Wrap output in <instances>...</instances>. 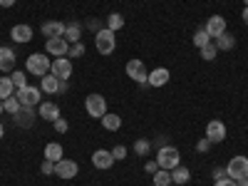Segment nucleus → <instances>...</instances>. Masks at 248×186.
I'll return each instance as SVG.
<instances>
[{
    "label": "nucleus",
    "instance_id": "nucleus-9",
    "mask_svg": "<svg viewBox=\"0 0 248 186\" xmlns=\"http://www.w3.org/2000/svg\"><path fill=\"white\" fill-rule=\"evenodd\" d=\"M206 139H209L211 144H218L226 139V124L221 119H211L209 124H206Z\"/></svg>",
    "mask_w": 248,
    "mask_h": 186
},
{
    "label": "nucleus",
    "instance_id": "nucleus-16",
    "mask_svg": "<svg viewBox=\"0 0 248 186\" xmlns=\"http://www.w3.org/2000/svg\"><path fill=\"white\" fill-rule=\"evenodd\" d=\"M65 23H60V20H47V23H43V35L50 37H65Z\"/></svg>",
    "mask_w": 248,
    "mask_h": 186
},
{
    "label": "nucleus",
    "instance_id": "nucleus-26",
    "mask_svg": "<svg viewBox=\"0 0 248 186\" xmlns=\"http://www.w3.org/2000/svg\"><path fill=\"white\" fill-rule=\"evenodd\" d=\"M15 94V85H13V79L5 75V77H0V99H8V97H13Z\"/></svg>",
    "mask_w": 248,
    "mask_h": 186
},
{
    "label": "nucleus",
    "instance_id": "nucleus-43",
    "mask_svg": "<svg viewBox=\"0 0 248 186\" xmlns=\"http://www.w3.org/2000/svg\"><path fill=\"white\" fill-rule=\"evenodd\" d=\"M0 5H3V8H13L15 0H0Z\"/></svg>",
    "mask_w": 248,
    "mask_h": 186
},
{
    "label": "nucleus",
    "instance_id": "nucleus-13",
    "mask_svg": "<svg viewBox=\"0 0 248 186\" xmlns=\"http://www.w3.org/2000/svg\"><path fill=\"white\" fill-rule=\"evenodd\" d=\"M92 164H94L99 171H107V169H112L114 156H112V152H107V149H97V152L92 154Z\"/></svg>",
    "mask_w": 248,
    "mask_h": 186
},
{
    "label": "nucleus",
    "instance_id": "nucleus-19",
    "mask_svg": "<svg viewBox=\"0 0 248 186\" xmlns=\"http://www.w3.org/2000/svg\"><path fill=\"white\" fill-rule=\"evenodd\" d=\"M15 67V52L0 45V72H10Z\"/></svg>",
    "mask_w": 248,
    "mask_h": 186
},
{
    "label": "nucleus",
    "instance_id": "nucleus-33",
    "mask_svg": "<svg viewBox=\"0 0 248 186\" xmlns=\"http://www.w3.org/2000/svg\"><path fill=\"white\" fill-rule=\"evenodd\" d=\"M10 79H13L15 90H20V87H28V75H25V72H13V75H10Z\"/></svg>",
    "mask_w": 248,
    "mask_h": 186
},
{
    "label": "nucleus",
    "instance_id": "nucleus-46",
    "mask_svg": "<svg viewBox=\"0 0 248 186\" xmlns=\"http://www.w3.org/2000/svg\"><path fill=\"white\" fill-rule=\"evenodd\" d=\"M5 112V107H3V99H0V114H3Z\"/></svg>",
    "mask_w": 248,
    "mask_h": 186
},
{
    "label": "nucleus",
    "instance_id": "nucleus-22",
    "mask_svg": "<svg viewBox=\"0 0 248 186\" xmlns=\"http://www.w3.org/2000/svg\"><path fill=\"white\" fill-rule=\"evenodd\" d=\"M62 154H65V149H62V144H57V141L45 144V159H47V161H60V159H65Z\"/></svg>",
    "mask_w": 248,
    "mask_h": 186
},
{
    "label": "nucleus",
    "instance_id": "nucleus-12",
    "mask_svg": "<svg viewBox=\"0 0 248 186\" xmlns=\"http://www.w3.org/2000/svg\"><path fill=\"white\" fill-rule=\"evenodd\" d=\"M203 30L209 32L211 37H218V35H223V32H226V17H223V15H211L209 20H206Z\"/></svg>",
    "mask_w": 248,
    "mask_h": 186
},
{
    "label": "nucleus",
    "instance_id": "nucleus-32",
    "mask_svg": "<svg viewBox=\"0 0 248 186\" xmlns=\"http://www.w3.org/2000/svg\"><path fill=\"white\" fill-rule=\"evenodd\" d=\"M149 149H152V144H149L147 139H137V141H134V152H137L139 156H147Z\"/></svg>",
    "mask_w": 248,
    "mask_h": 186
},
{
    "label": "nucleus",
    "instance_id": "nucleus-27",
    "mask_svg": "<svg viewBox=\"0 0 248 186\" xmlns=\"http://www.w3.org/2000/svg\"><path fill=\"white\" fill-rule=\"evenodd\" d=\"M107 28H109L112 32L122 30V28H124V15H119V13H109V15H107Z\"/></svg>",
    "mask_w": 248,
    "mask_h": 186
},
{
    "label": "nucleus",
    "instance_id": "nucleus-35",
    "mask_svg": "<svg viewBox=\"0 0 248 186\" xmlns=\"http://www.w3.org/2000/svg\"><path fill=\"white\" fill-rule=\"evenodd\" d=\"M87 50H85V45H82V43H75V45H70V57H82V55H85Z\"/></svg>",
    "mask_w": 248,
    "mask_h": 186
},
{
    "label": "nucleus",
    "instance_id": "nucleus-5",
    "mask_svg": "<svg viewBox=\"0 0 248 186\" xmlns=\"http://www.w3.org/2000/svg\"><path fill=\"white\" fill-rule=\"evenodd\" d=\"M15 97L20 99V105H23V107H35V105H40V99H43V90L28 85V87H20L15 92Z\"/></svg>",
    "mask_w": 248,
    "mask_h": 186
},
{
    "label": "nucleus",
    "instance_id": "nucleus-48",
    "mask_svg": "<svg viewBox=\"0 0 248 186\" xmlns=\"http://www.w3.org/2000/svg\"><path fill=\"white\" fill-rule=\"evenodd\" d=\"M243 3H246V5H248V0H243Z\"/></svg>",
    "mask_w": 248,
    "mask_h": 186
},
{
    "label": "nucleus",
    "instance_id": "nucleus-15",
    "mask_svg": "<svg viewBox=\"0 0 248 186\" xmlns=\"http://www.w3.org/2000/svg\"><path fill=\"white\" fill-rule=\"evenodd\" d=\"M37 117L45 119V122H55V119H60V107L55 105V102H40Z\"/></svg>",
    "mask_w": 248,
    "mask_h": 186
},
{
    "label": "nucleus",
    "instance_id": "nucleus-4",
    "mask_svg": "<svg viewBox=\"0 0 248 186\" xmlns=\"http://www.w3.org/2000/svg\"><path fill=\"white\" fill-rule=\"evenodd\" d=\"M85 109H87L90 117L102 119V117L107 114V99L102 97V94H97V92H92V94H87V99H85Z\"/></svg>",
    "mask_w": 248,
    "mask_h": 186
},
{
    "label": "nucleus",
    "instance_id": "nucleus-42",
    "mask_svg": "<svg viewBox=\"0 0 248 186\" xmlns=\"http://www.w3.org/2000/svg\"><path fill=\"white\" fill-rule=\"evenodd\" d=\"M65 92H67V82L62 79V82H60V90H57V94H65Z\"/></svg>",
    "mask_w": 248,
    "mask_h": 186
},
{
    "label": "nucleus",
    "instance_id": "nucleus-47",
    "mask_svg": "<svg viewBox=\"0 0 248 186\" xmlns=\"http://www.w3.org/2000/svg\"><path fill=\"white\" fill-rule=\"evenodd\" d=\"M3 134H5V129H3V124H0V139H3Z\"/></svg>",
    "mask_w": 248,
    "mask_h": 186
},
{
    "label": "nucleus",
    "instance_id": "nucleus-21",
    "mask_svg": "<svg viewBox=\"0 0 248 186\" xmlns=\"http://www.w3.org/2000/svg\"><path fill=\"white\" fill-rule=\"evenodd\" d=\"M191 181V171L186 169V167H174L171 169V184H179V186H184V184H189Z\"/></svg>",
    "mask_w": 248,
    "mask_h": 186
},
{
    "label": "nucleus",
    "instance_id": "nucleus-44",
    "mask_svg": "<svg viewBox=\"0 0 248 186\" xmlns=\"http://www.w3.org/2000/svg\"><path fill=\"white\" fill-rule=\"evenodd\" d=\"M236 186H248V176H246V179H238V181H236Z\"/></svg>",
    "mask_w": 248,
    "mask_h": 186
},
{
    "label": "nucleus",
    "instance_id": "nucleus-25",
    "mask_svg": "<svg viewBox=\"0 0 248 186\" xmlns=\"http://www.w3.org/2000/svg\"><path fill=\"white\" fill-rule=\"evenodd\" d=\"M99 122H102V127L109 129V132H117V129L122 127V117H119V114H109V112H107L105 117H102Z\"/></svg>",
    "mask_w": 248,
    "mask_h": 186
},
{
    "label": "nucleus",
    "instance_id": "nucleus-18",
    "mask_svg": "<svg viewBox=\"0 0 248 186\" xmlns=\"http://www.w3.org/2000/svg\"><path fill=\"white\" fill-rule=\"evenodd\" d=\"M10 37L15 40V43L25 45V43H30V40H32V28H30V25H15V28L10 30Z\"/></svg>",
    "mask_w": 248,
    "mask_h": 186
},
{
    "label": "nucleus",
    "instance_id": "nucleus-10",
    "mask_svg": "<svg viewBox=\"0 0 248 186\" xmlns=\"http://www.w3.org/2000/svg\"><path fill=\"white\" fill-rule=\"evenodd\" d=\"M127 75L134 82H139V85H147V77H149V72H147V67H144L141 60H129L127 62Z\"/></svg>",
    "mask_w": 248,
    "mask_h": 186
},
{
    "label": "nucleus",
    "instance_id": "nucleus-1",
    "mask_svg": "<svg viewBox=\"0 0 248 186\" xmlns=\"http://www.w3.org/2000/svg\"><path fill=\"white\" fill-rule=\"evenodd\" d=\"M50 67H52V62L45 52H32L28 60H25V70L28 75H37L40 79H43L45 75H50Z\"/></svg>",
    "mask_w": 248,
    "mask_h": 186
},
{
    "label": "nucleus",
    "instance_id": "nucleus-45",
    "mask_svg": "<svg viewBox=\"0 0 248 186\" xmlns=\"http://www.w3.org/2000/svg\"><path fill=\"white\" fill-rule=\"evenodd\" d=\"M243 23H246V25H248V5H246V8H243Z\"/></svg>",
    "mask_w": 248,
    "mask_h": 186
},
{
    "label": "nucleus",
    "instance_id": "nucleus-8",
    "mask_svg": "<svg viewBox=\"0 0 248 186\" xmlns=\"http://www.w3.org/2000/svg\"><path fill=\"white\" fill-rule=\"evenodd\" d=\"M45 52L47 55H55V57H67L70 52V43L65 37H50L45 43Z\"/></svg>",
    "mask_w": 248,
    "mask_h": 186
},
{
    "label": "nucleus",
    "instance_id": "nucleus-31",
    "mask_svg": "<svg viewBox=\"0 0 248 186\" xmlns=\"http://www.w3.org/2000/svg\"><path fill=\"white\" fill-rule=\"evenodd\" d=\"M3 107H5L8 114H15V112H20V107H23V105H20V99L13 94V97H8V99L3 102Z\"/></svg>",
    "mask_w": 248,
    "mask_h": 186
},
{
    "label": "nucleus",
    "instance_id": "nucleus-17",
    "mask_svg": "<svg viewBox=\"0 0 248 186\" xmlns=\"http://www.w3.org/2000/svg\"><path fill=\"white\" fill-rule=\"evenodd\" d=\"M37 112L32 107H20V112H15V124L17 127H32Z\"/></svg>",
    "mask_w": 248,
    "mask_h": 186
},
{
    "label": "nucleus",
    "instance_id": "nucleus-20",
    "mask_svg": "<svg viewBox=\"0 0 248 186\" xmlns=\"http://www.w3.org/2000/svg\"><path fill=\"white\" fill-rule=\"evenodd\" d=\"M60 82H62V79H57V77L50 72V75H45L43 79H40V90L47 92V94H57V90H60Z\"/></svg>",
    "mask_w": 248,
    "mask_h": 186
},
{
    "label": "nucleus",
    "instance_id": "nucleus-41",
    "mask_svg": "<svg viewBox=\"0 0 248 186\" xmlns=\"http://www.w3.org/2000/svg\"><path fill=\"white\" fill-rule=\"evenodd\" d=\"M223 176H229V174H226V169H214V181H218V179H223Z\"/></svg>",
    "mask_w": 248,
    "mask_h": 186
},
{
    "label": "nucleus",
    "instance_id": "nucleus-29",
    "mask_svg": "<svg viewBox=\"0 0 248 186\" xmlns=\"http://www.w3.org/2000/svg\"><path fill=\"white\" fill-rule=\"evenodd\" d=\"M209 43H211V35H209V32H206V30H203V28H201V30H196V32H194V45H196V47H199V50H201V47H203V45H209Z\"/></svg>",
    "mask_w": 248,
    "mask_h": 186
},
{
    "label": "nucleus",
    "instance_id": "nucleus-2",
    "mask_svg": "<svg viewBox=\"0 0 248 186\" xmlns=\"http://www.w3.org/2000/svg\"><path fill=\"white\" fill-rule=\"evenodd\" d=\"M94 47H97V52L99 55H112L114 52V47H117V37H114V32L109 30V28H102L99 32H94Z\"/></svg>",
    "mask_w": 248,
    "mask_h": 186
},
{
    "label": "nucleus",
    "instance_id": "nucleus-34",
    "mask_svg": "<svg viewBox=\"0 0 248 186\" xmlns=\"http://www.w3.org/2000/svg\"><path fill=\"white\" fill-rule=\"evenodd\" d=\"M52 127H55V132H57V134H65V132L70 129V122H67L65 117H60V119H55V122H52Z\"/></svg>",
    "mask_w": 248,
    "mask_h": 186
},
{
    "label": "nucleus",
    "instance_id": "nucleus-6",
    "mask_svg": "<svg viewBox=\"0 0 248 186\" xmlns=\"http://www.w3.org/2000/svg\"><path fill=\"white\" fill-rule=\"evenodd\" d=\"M226 174H229L233 181H238V179H246V176H248V159H246L243 154L233 156V159L229 161V167H226Z\"/></svg>",
    "mask_w": 248,
    "mask_h": 186
},
{
    "label": "nucleus",
    "instance_id": "nucleus-7",
    "mask_svg": "<svg viewBox=\"0 0 248 186\" xmlns=\"http://www.w3.org/2000/svg\"><path fill=\"white\" fill-rule=\"evenodd\" d=\"M50 72H52L57 79H65V82H67L70 75H72V62H70V57H55Z\"/></svg>",
    "mask_w": 248,
    "mask_h": 186
},
{
    "label": "nucleus",
    "instance_id": "nucleus-14",
    "mask_svg": "<svg viewBox=\"0 0 248 186\" xmlns=\"http://www.w3.org/2000/svg\"><path fill=\"white\" fill-rule=\"evenodd\" d=\"M169 77H171V72H169L167 67H156V70L149 72L147 85H149V87H164V85L169 82Z\"/></svg>",
    "mask_w": 248,
    "mask_h": 186
},
{
    "label": "nucleus",
    "instance_id": "nucleus-11",
    "mask_svg": "<svg viewBox=\"0 0 248 186\" xmlns=\"http://www.w3.org/2000/svg\"><path fill=\"white\" fill-rule=\"evenodd\" d=\"M77 171H79V167H77V161H72V159H60V161H55V174H57L60 179H75Z\"/></svg>",
    "mask_w": 248,
    "mask_h": 186
},
{
    "label": "nucleus",
    "instance_id": "nucleus-36",
    "mask_svg": "<svg viewBox=\"0 0 248 186\" xmlns=\"http://www.w3.org/2000/svg\"><path fill=\"white\" fill-rule=\"evenodd\" d=\"M112 156H114V161H122L124 156H127V147H122V144H119V147H114L112 149Z\"/></svg>",
    "mask_w": 248,
    "mask_h": 186
},
{
    "label": "nucleus",
    "instance_id": "nucleus-30",
    "mask_svg": "<svg viewBox=\"0 0 248 186\" xmlns=\"http://www.w3.org/2000/svg\"><path fill=\"white\" fill-rule=\"evenodd\" d=\"M199 52H201V57H203L206 62H211V60H216V55H218V47H216L214 43H209V45H203Z\"/></svg>",
    "mask_w": 248,
    "mask_h": 186
},
{
    "label": "nucleus",
    "instance_id": "nucleus-39",
    "mask_svg": "<svg viewBox=\"0 0 248 186\" xmlns=\"http://www.w3.org/2000/svg\"><path fill=\"white\" fill-rule=\"evenodd\" d=\"M144 169H147V174H152V176H154V174L159 171V164H156V159H154V161H147V164H144Z\"/></svg>",
    "mask_w": 248,
    "mask_h": 186
},
{
    "label": "nucleus",
    "instance_id": "nucleus-24",
    "mask_svg": "<svg viewBox=\"0 0 248 186\" xmlns=\"http://www.w3.org/2000/svg\"><path fill=\"white\" fill-rule=\"evenodd\" d=\"M79 37H82V25L79 23H70L65 28V40L70 45H75V43H79Z\"/></svg>",
    "mask_w": 248,
    "mask_h": 186
},
{
    "label": "nucleus",
    "instance_id": "nucleus-40",
    "mask_svg": "<svg viewBox=\"0 0 248 186\" xmlns=\"http://www.w3.org/2000/svg\"><path fill=\"white\" fill-rule=\"evenodd\" d=\"M214 186H236V181H233L231 176H223V179H218Z\"/></svg>",
    "mask_w": 248,
    "mask_h": 186
},
{
    "label": "nucleus",
    "instance_id": "nucleus-23",
    "mask_svg": "<svg viewBox=\"0 0 248 186\" xmlns=\"http://www.w3.org/2000/svg\"><path fill=\"white\" fill-rule=\"evenodd\" d=\"M218 50H223V52H231L233 47H236V37L233 35H229V32H223V35H218L216 37V43H214Z\"/></svg>",
    "mask_w": 248,
    "mask_h": 186
},
{
    "label": "nucleus",
    "instance_id": "nucleus-37",
    "mask_svg": "<svg viewBox=\"0 0 248 186\" xmlns=\"http://www.w3.org/2000/svg\"><path fill=\"white\" fill-rule=\"evenodd\" d=\"M209 149H211V141L206 139V137L196 141V152H201V154H203V152H209Z\"/></svg>",
    "mask_w": 248,
    "mask_h": 186
},
{
    "label": "nucleus",
    "instance_id": "nucleus-38",
    "mask_svg": "<svg viewBox=\"0 0 248 186\" xmlns=\"http://www.w3.org/2000/svg\"><path fill=\"white\" fill-rule=\"evenodd\" d=\"M40 169H43V174H45V176L55 174V161H47V159H45V161H43V167H40Z\"/></svg>",
    "mask_w": 248,
    "mask_h": 186
},
{
    "label": "nucleus",
    "instance_id": "nucleus-3",
    "mask_svg": "<svg viewBox=\"0 0 248 186\" xmlns=\"http://www.w3.org/2000/svg\"><path fill=\"white\" fill-rule=\"evenodd\" d=\"M156 164H159V169H167V171H171L174 167H179L181 164V154H179V149L176 147H161L159 152H156Z\"/></svg>",
    "mask_w": 248,
    "mask_h": 186
},
{
    "label": "nucleus",
    "instance_id": "nucleus-28",
    "mask_svg": "<svg viewBox=\"0 0 248 186\" xmlns=\"http://www.w3.org/2000/svg\"><path fill=\"white\" fill-rule=\"evenodd\" d=\"M154 186H171V171L159 169V171L154 174Z\"/></svg>",
    "mask_w": 248,
    "mask_h": 186
}]
</instances>
